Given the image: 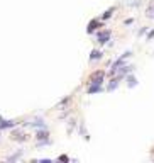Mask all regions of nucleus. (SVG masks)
Wrapping results in <instances>:
<instances>
[{
	"label": "nucleus",
	"mask_w": 154,
	"mask_h": 163,
	"mask_svg": "<svg viewBox=\"0 0 154 163\" xmlns=\"http://www.w3.org/2000/svg\"><path fill=\"white\" fill-rule=\"evenodd\" d=\"M131 54H132L131 51H126V53H124V54H122V56H120V58H119V60H117V61H115V63H114V65H112V72H110V73H112V75H114V73H117V72H119V68H120V66H124V61H126V58H129V56H131Z\"/></svg>",
	"instance_id": "1"
},
{
	"label": "nucleus",
	"mask_w": 154,
	"mask_h": 163,
	"mask_svg": "<svg viewBox=\"0 0 154 163\" xmlns=\"http://www.w3.org/2000/svg\"><path fill=\"white\" fill-rule=\"evenodd\" d=\"M103 77H105V73H103L102 70H97V72H93L90 75V83H102Z\"/></svg>",
	"instance_id": "2"
},
{
	"label": "nucleus",
	"mask_w": 154,
	"mask_h": 163,
	"mask_svg": "<svg viewBox=\"0 0 154 163\" xmlns=\"http://www.w3.org/2000/svg\"><path fill=\"white\" fill-rule=\"evenodd\" d=\"M109 39H110V31H100L98 32V43L100 44H105Z\"/></svg>",
	"instance_id": "3"
},
{
	"label": "nucleus",
	"mask_w": 154,
	"mask_h": 163,
	"mask_svg": "<svg viewBox=\"0 0 154 163\" xmlns=\"http://www.w3.org/2000/svg\"><path fill=\"white\" fill-rule=\"evenodd\" d=\"M98 27H102V22H100V20H91V22L88 24V27H86V32H88V34H91V32L95 31V29H98Z\"/></svg>",
	"instance_id": "4"
},
{
	"label": "nucleus",
	"mask_w": 154,
	"mask_h": 163,
	"mask_svg": "<svg viewBox=\"0 0 154 163\" xmlns=\"http://www.w3.org/2000/svg\"><path fill=\"white\" fill-rule=\"evenodd\" d=\"M86 92L88 94H98V92H102V83H91Z\"/></svg>",
	"instance_id": "5"
},
{
	"label": "nucleus",
	"mask_w": 154,
	"mask_h": 163,
	"mask_svg": "<svg viewBox=\"0 0 154 163\" xmlns=\"http://www.w3.org/2000/svg\"><path fill=\"white\" fill-rule=\"evenodd\" d=\"M10 128H15L14 121H2L0 122V129H10Z\"/></svg>",
	"instance_id": "6"
},
{
	"label": "nucleus",
	"mask_w": 154,
	"mask_h": 163,
	"mask_svg": "<svg viewBox=\"0 0 154 163\" xmlns=\"http://www.w3.org/2000/svg\"><path fill=\"white\" fill-rule=\"evenodd\" d=\"M100 58H102V51H98V49H93V51H91V54H90V60L95 61V60H100Z\"/></svg>",
	"instance_id": "7"
},
{
	"label": "nucleus",
	"mask_w": 154,
	"mask_h": 163,
	"mask_svg": "<svg viewBox=\"0 0 154 163\" xmlns=\"http://www.w3.org/2000/svg\"><path fill=\"white\" fill-rule=\"evenodd\" d=\"M37 139H41V141H48V131H39L36 134Z\"/></svg>",
	"instance_id": "8"
},
{
	"label": "nucleus",
	"mask_w": 154,
	"mask_h": 163,
	"mask_svg": "<svg viewBox=\"0 0 154 163\" xmlns=\"http://www.w3.org/2000/svg\"><path fill=\"white\" fill-rule=\"evenodd\" d=\"M119 80H120V77L119 78H114V80L109 83V90H115V89H117V87H119Z\"/></svg>",
	"instance_id": "9"
},
{
	"label": "nucleus",
	"mask_w": 154,
	"mask_h": 163,
	"mask_svg": "<svg viewBox=\"0 0 154 163\" xmlns=\"http://www.w3.org/2000/svg\"><path fill=\"white\" fill-rule=\"evenodd\" d=\"M127 85L131 87V89H132V87H136V85H137V80H136V77H127Z\"/></svg>",
	"instance_id": "10"
},
{
	"label": "nucleus",
	"mask_w": 154,
	"mask_h": 163,
	"mask_svg": "<svg viewBox=\"0 0 154 163\" xmlns=\"http://www.w3.org/2000/svg\"><path fill=\"white\" fill-rule=\"evenodd\" d=\"M12 138H14V139H20V141H24V139H26L22 133H14V134H12Z\"/></svg>",
	"instance_id": "11"
},
{
	"label": "nucleus",
	"mask_w": 154,
	"mask_h": 163,
	"mask_svg": "<svg viewBox=\"0 0 154 163\" xmlns=\"http://www.w3.org/2000/svg\"><path fill=\"white\" fill-rule=\"evenodd\" d=\"M112 12H114V9H109V10L105 12V14H103L102 19H109V17H112Z\"/></svg>",
	"instance_id": "12"
},
{
	"label": "nucleus",
	"mask_w": 154,
	"mask_h": 163,
	"mask_svg": "<svg viewBox=\"0 0 154 163\" xmlns=\"http://www.w3.org/2000/svg\"><path fill=\"white\" fill-rule=\"evenodd\" d=\"M59 160H61V161H68V156H66V155H63V156H59Z\"/></svg>",
	"instance_id": "13"
},
{
	"label": "nucleus",
	"mask_w": 154,
	"mask_h": 163,
	"mask_svg": "<svg viewBox=\"0 0 154 163\" xmlns=\"http://www.w3.org/2000/svg\"><path fill=\"white\" fill-rule=\"evenodd\" d=\"M152 37H154V31H151V32L147 34V39H152Z\"/></svg>",
	"instance_id": "14"
}]
</instances>
